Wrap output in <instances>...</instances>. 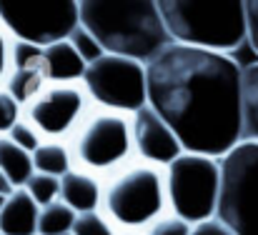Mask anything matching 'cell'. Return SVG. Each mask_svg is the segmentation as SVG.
Returning a JSON list of instances; mask_svg holds the SVG:
<instances>
[{
	"label": "cell",
	"instance_id": "7402d4cb",
	"mask_svg": "<svg viewBox=\"0 0 258 235\" xmlns=\"http://www.w3.org/2000/svg\"><path fill=\"white\" fill-rule=\"evenodd\" d=\"M68 43L76 48V53L81 55V60H83L86 65L95 63L100 55H105V53H103V48L98 45V40H95V38L88 33L83 25H78V28H76L71 35H68Z\"/></svg>",
	"mask_w": 258,
	"mask_h": 235
},
{
	"label": "cell",
	"instance_id": "ba28073f",
	"mask_svg": "<svg viewBox=\"0 0 258 235\" xmlns=\"http://www.w3.org/2000/svg\"><path fill=\"white\" fill-rule=\"evenodd\" d=\"M0 25L13 43L48 48L68 40L81 25V3L73 0H0Z\"/></svg>",
	"mask_w": 258,
	"mask_h": 235
},
{
	"label": "cell",
	"instance_id": "5b68a950",
	"mask_svg": "<svg viewBox=\"0 0 258 235\" xmlns=\"http://www.w3.org/2000/svg\"><path fill=\"white\" fill-rule=\"evenodd\" d=\"M73 168L98 175L100 180L136 160L133 120L125 113L93 108L68 140Z\"/></svg>",
	"mask_w": 258,
	"mask_h": 235
},
{
	"label": "cell",
	"instance_id": "836d02e7",
	"mask_svg": "<svg viewBox=\"0 0 258 235\" xmlns=\"http://www.w3.org/2000/svg\"><path fill=\"white\" fill-rule=\"evenodd\" d=\"M0 235H3V233H0Z\"/></svg>",
	"mask_w": 258,
	"mask_h": 235
},
{
	"label": "cell",
	"instance_id": "d6986e66",
	"mask_svg": "<svg viewBox=\"0 0 258 235\" xmlns=\"http://www.w3.org/2000/svg\"><path fill=\"white\" fill-rule=\"evenodd\" d=\"M73 223H76V213L55 200L45 208H40L38 213V235H68L73 230Z\"/></svg>",
	"mask_w": 258,
	"mask_h": 235
},
{
	"label": "cell",
	"instance_id": "277c9868",
	"mask_svg": "<svg viewBox=\"0 0 258 235\" xmlns=\"http://www.w3.org/2000/svg\"><path fill=\"white\" fill-rule=\"evenodd\" d=\"M100 213L115 233H146L168 213L163 168L131 160L113 175L103 178Z\"/></svg>",
	"mask_w": 258,
	"mask_h": 235
},
{
	"label": "cell",
	"instance_id": "8fae6325",
	"mask_svg": "<svg viewBox=\"0 0 258 235\" xmlns=\"http://www.w3.org/2000/svg\"><path fill=\"white\" fill-rule=\"evenodd\" d=\"M131 120H133L136 160H143V163L166 168L180 153H185L183 145H180V140L175 138V133L168 128V123L151 105H146L138 113H133Z\"/></svg>",
	"mask_w": 258,
	"mask_h": 235
},
{
	"label": "cell",
	"instance_id": "d6a6232c",
	"mask_svg": "<svg viewBox=\"0 0 258 235\" xmlns=\"http://www.w3.org/2000/svg\"><path fill=\"white\" fill-rule=\"evenodd\" d=\"M68 235H71V233H68Z\"/></svg>",
	"mask_w": 258,
	"mask_h": 235
},
{
	"label": "cell",
	"instance_id": "30bf717a",
	"mask_svg": "<svg viewBox=\"0 0 258 235\" xmlns=\"http://www.w3.org/2000/svg\"><path fill=\"white\" fill-rule=\"evenodd\" d=\"M93 108L83 83H48L23 108V118L43 140L68 143Z\"/></svg>",
	"mask_w": 258,
	"mask_h": 235
},
{
	"label": "cell",
	"instance_id": "f546056e",
	"mask_svg": "<svg viewBox=\"0 0 258 235\" xmlns=\"http://www.w3.org/2000/svg\"><path fill=\"white\" fill-rule=\"evenodd\" d=\"M13 190H15V188H13V183H10V180L0 173V198H8Z\"/></svg>",
	"mask_w": 258,
	"mask_h": 235
},
{
	"label": "cell",
	"instance_id": "7c38bea8",
	"mask_svg": "<svg viewBox=\"0 0 258 235\" xmlns=\"http://www.w3.org/2000/svg\"><path fill=\"white\" fill-rule=\"evenodd\" d=\"M100 193H103V180L86 170L73 168L60 178V203H66L76 215L100 210Z\"/></svg>",
	"mask_w": 258,
	"mask_h": 235
},
{
	"label": "cell",
	"instance_id": "ffe728a7",
	"mask_svg": "<svg viewBox=\"0 0 258 235\" xmlns=\"http://www.w3.org/2000/svg\"><path fill=\"white\" fill-rule=\"evenodd\" d=\"M23 190L30 195V200L38 208H45L55 200H60V178L53 175H43V173H33L28 178V183L23 185Z\"/></svg>",
	"mask_w": 258,
	"mask_h": 235
},
{
	"label": "cell",
	"instance_id": "1f68e13d",
	"mask_svg": "<svg viewBox=\"0 0 258 235\" xmlns=\"http://www.w3.org/2000/svg\"><path fill=\"white\" fill-rule=\"evenodd\" d=\"M3 200H5V198H0V208H3Z\"/></svg>",
	"mask_w": 258,
	"mask_h": 235
},
{
	"label": "cell",
	"instance_id": "ac0fdd59",
	"mask_svg": "<svg viewBox=\"0 0 258 235\" xmlns=\"http://www.w3.org/2000/svg\"><path fill=\"white\" fill-rule=\"evenodd\" d=\"M45 85H48V80L43 75V70H10L3 88L25 108Z\"/></svg>",
	"mask_w": 258,
	"mask_h": 235
},
{
	"label": "cell",
	"instance_id": "52a82bcc",
	"mask_svg": "<svg viewBox=\"0 0 258 235\" xmlns=\"http://www.w3.org/2000/svg\"><path fill=\"white\" fill-rule=\"evenodd\" d=\"M216 218L236 235H258V145L238 143L221 158Z\"/></svg>",
	"mask_w": 258,
	"mask_h": 235
},
{
	"label": "cell",
	"instance_id": "9a60e30c",
	"mask_svg": "<svg viewBox=\"0 0 258 235\" xmlns=\"http://www.w3.org/2000/svg\"><path fill=\"white\" fill-rule=\"evenodd\" d=\"M241 143L258 145V60L241 63Z\"/></svg>",
	"mask_w": 258,
	"mask_h": 235
},
{
	"label": "cell",
	"instance_id": "3957f363",
	"mask_svg": "<svg viewBox=\"0 0 258 235\" xmlns=\"http://www.w3.org/2000/svg\"><path fill=\"white\" fill-rule=\"evenodd\" d=\"M158 10L171 43L231 58L248 43L246 0H161Z\"/></svg>",
	"mask_w": 258,
	"mask_h": 235
},
{
	"label": "cell",
	"instance_id": "cb8c5ba5",
	"mask_svg": "<svg viewBox=\"0 0 258 235\" xmlns=\"http://www.w3.org/2000/svg\"><path fill=\"white\" fill-rule=\"evenodd\" d=\"M18 120H23V105L5 88H0V138H5Z\"/></svg>",
	"mask_w": 258,
	"mask_h": 235
},
{
	"label": "cell",
	"instance_id": "484cf974",
	"mask_svg": "<svg viewBox=\"0 0 258 235\" xmlns=\"http://www.w3.org/2000/svg\"><path fill=\"white\" fill-rule=\"evenodd\" d=\"M143 235H190V225L180 218H175L173 213H166L163 218H158Z\"/></svg>",
	"mask_w": 258,
	"mask_h": 235
},
{
	"label": "cell",
	"instance_id": "f1b7e54d",
	"mask_svg": "<svg viewBox=\"0 0 258 235\" xmlns=\"http://www.w3.org/2000/svg\"><path fill=\"white\" fill-rule=\"evenodd\" d=\"M10 45H13V40L8 38V33L0 25V88L5 85V78L10 75Z\"/></svg>",
	"mask_w": 258,
	"mask_h": 235
},
{
	"label": "cell",
	"instance_id": "6da1fadb",
	"mask_svg": "<svg viewBox=\"0 0 258 235\" xmlns=\"http://www.w3.org/2000/svg\"><path fill=\"white\" fill-rule=\"evenodd\" d=\"M148 105L185 153L221 158L241 143V63L171 43L148 65Z\"/></svg>",
	"mask_w": 258,
	"mask_h": 235
},
{
	"label": "cell",
	"instance_id": "603a6c76",
	"mask_svg": "<svg viewBox=\"0 0 258 235\" xmlns=\"http://www.w3.org/2000/svg\"><path fill=\"white\" fill-rule=\"evenodd\" d=\"M71 235H115V230H113V225L105 220V215L100 210H93V213L76 215Z\"/></svg>",
	"mask_w": 258,
	"mask_h": 235
},
{
	"label": "cell",
	"instance_id": "9c48e42d",
	"mask_svg": "<svg viewBox=\"0 0 258 235\" xmlns=\"http://www.w3.org/2000/svg\"><path fill=\"white\" fill-rule=\"evenodd\" d=\"M83 88L95 108L133 115L148 105V70L143 63L100 55L83 73Z\"/></svg>",
	"mask_w": 258,
	"mask_h": 235
},
{
	"label": "cell",
	"instance_id": "2e32d148",
	"mask_svg": "<svg viewBox=\"0 0 258 235\" xmlns=\"http://www.w3.org/2000/svg\"><path fill=\"white\" fill-rule=\"evenodd\" d=\"M33 170L43 173V175H53V178H63L66 173L73 170V158L68 143H58V140H43L35 150H33Z\"/></svg>",
	"mask_w": 258,
	"mask_h": 235
},
{
	"label": "cell",
	"instance_id": "5bb4252c",
	"mask_svg": "<svg viewBox=\"0 0 258 235\" xmlns=\"http://www.w3.org/2000/svg\"><path fill=\"white\" fill-rule=\"evenodd\" d=\"M86 68L88 65L68 40L43 48V75L48 83H81Z\"/></svg>",
	"mask_w": 258,
	"mask_h": 235
},
{
	"label": "cell",
	"instance_id": "e0dca14e",
	"mask_svg": "<svg viewBox=\"0 0 258 235\" xmlns=\"http://www.w3.org/2000/svg\"><path fill=\"white\" fill-rule=\"evenodd\" d=\"M0 173L13 183V188H23L28 178L35 173L33 158L15 143H10L8 138H0Z\"/></svg>",
	"mask_w": 258,
	"mask_h": 235
},
{
	"label": "cell",
	"instance_id": "4316f807",
	"mask_svg": "<svg viewBox=\"0 0 258 235\" xmlns=\"http://www.w3.org/2000/svg\"><path fill=\"white\" fill-rule=\"evenodd\" d=\"M190 235H236V233L226 223H221L218 218H211V220L190 225Z\"/></svg>",
	"mask_w": 258,
	"mask_h": 235
},
{
	"label": "cell",
	"instance_id": "83f0119b",
	"mask_svg": "<svg viewBox=\"0 0 258 235\" xmlns=\"http://www.w3.org/2000/svg\"><path fill=\"white\" fill-rule=\"evenodd\" d=\"M246 15H248V45L258 60V0H246Z\"/></svg>",
	"mask_w": 258,
	"mask_h": 235
},
{
	"label": "cell",
	"instance_id": "4fadbf2b",
	"mask_svg": "<svg viewBox=\"0 0 258 235\" xmlns=\"http://www.w3.org/2000/svg\"><path fill=\"white\" fill-rule=\"evenodd\" d=\"M40 208L30 200L23 188H15L0 208V233L3 235H38Z\"/></svg>",
	"mask_w": 258,
	"mask_h": 235
},
{
	"label": "cell",
	"instance_id": "4dcf8cb0",
	"mask_svg": "<svg viewBox=\"0 0 258 235\" xmlns=\"http://www.w3.org/2000/svg\"><path fill=\"white\" fill-rule=\"evenodd\" d=\"M115 235H143V233H115Z\"/></svg>",
	"mask_w": 258,
	"mask_h": 235
},
{
	"label": "cell",
	"instance_id": "7a4b0ae2",
	"mask_svg": "<svg viewBox=\"0 0 258 235\" xmlns=\"http://www.w3.org/2000/svg\"><path fill=\"white\" fill-rule=\"evenodd\" d=\"M81 25L105 55L131 58L143 65L171 45L158 3L153 0H81Z\"/></svg>",
	"mask_w": 258,
	"mask_h": 235
},
{
	"label": "cell",
	"instance_id": "d4e9b609",
	"mask_svg": "<svg viewBox=\"0 0 258 235\" xmlns=\"http://www.w3.org/2000/svg\"><path fill=\"white\" fill-rule=\"evenodd\" d=\"M5 138H8L10 143H15L18 148H23L25 153H30V155H33V150L43 143V138L38 135V130H35L25 118H23V120H18V123L13 125V130H10Z\"/></svg>",
	"mask_w": 258,
	"mask_h": 235
},
{
	"label": "cell",
	"instance_id": "8992f818",
	"mask_svg": "<svg viewBox=\"0 0 258 235\" xmlns=\"http://www.w3.org/2000/svg\"><path fill=\"white\" fill-rule=\"evenodd\" d=\"M168 213L188 225L216 218L221 195V160L198 153H180L163 168Z\"/></svg>",
	"mask_w": 258,
	"mask_h": 235
},
{
	"label": "cell",
	"instance_id": "44dd1931",
	"mask_svg": "<svg viewBox=\"0 0 258 235\" xmlns=\"http://www.w3.org/2000/svg\"><path fill=\"white\" fill-rule=\"evenodd\" d=\"M10 70H43V48H35L28 43H13Z\"/></svg>",
	"mask_w": 258,
	"mask_h": 235
}]
</instances>
